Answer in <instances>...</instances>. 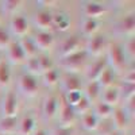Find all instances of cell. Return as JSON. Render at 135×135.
<instances>
[{"label": "cell", "instance_id": "19", "mask_svg": "<svg viewBox=\"0 0 135 135\" xmlns=\"http://www.w3.org/2000/svg\"><path fill=\"white\" fill-rule=\"evenodd\" d=\"M112 122H114V126L116 130H126L130 123H131V118L126 114V111L123 109L122 107H115L114 108V112H112V116H111Z\"/></svg>", "mask_w": 135, "mask_h": 135}, {"label": "cell", "instance_id": "35", "mask_svg": "<svg viewBox=\"0 0 135 135\" xmlns=\"http://www.w3.org/2000/svg\"><path fill=\"white\" fill-rule=\"evenodd\" d=\"M84 96L83 91H74V92H68V93H62V97L65 99V101L70 107H76V104L81 100V97Z\"/></svg>", "mask_w": 135, "mask_h": 135}, {"label": "cell", "instance_id": "33", "mask_svg": "<svg viewBox=\"0 0 135 135\" xmlns=\"http://www.w3.org/2000/svg\"><path fill=\"white\" fill-rule=\"evenodd\" d=\"M115 130V126H114V122H112V119H104V120H100L99 122V126L95 130L97 134L96 135H107L109 134L111 131Z\"/></svg>", "mask_w": 135, "mask_h": 135}, {"label": "cell", "instance_id": "9", "mask_svg": "<svg viewBox=\"0 0 135 135\" xmlns=\"http://www.w3.org/2000/svg\"><path fill=\"white\" fill-rule=\"evenodd\" d=\"M60 85L62 88L64 93L74 92V91H83V80L77 73H65L61 76Z\"/></svg>", "mask_w": 135, "mask_h": 135}, {"label": "cell", "instance_id": "30", "mask_svg": "<svg viewBox=\"0 0 135 135\" xmlns=\"http://www.w3.org/2000/svg\"><path fill=\"white\" fill-rule=\"evenodd\" d=\"M25 69H26L25 73H28L31 76H35V77L42 76V73H43L37 55H35V57H31V58H27L25 61Z\"/></svg>", "mask_w": 135, "mask_h": 135}, {"label": "cell", "instance_id": "1", "mask_svg": "<svg viewBox=\"0 0 135 135\" xmlns=\"http://www.w3.org/2000/svg\"><path fill=\"white\" fill-rule=\"evenodd\" d=\"M105 60L107 65L111 66L116 73L127 68V55L123 49V45L119 42H108L105 49Z\"/></svg>", "mask_w": 135, "mask_h": 135}, {"label": "cell", "instance_id": "24", "mask_svg": "<svg viewBox=\"0 0 135 135\" xmlns=\"http://www.w3.org/2000/svg\"><path fill=\"white\" fill-rule=\"evenodd\" d=\"M18 132V116L0 118V134L12 135Z\"/></svg>", "mask_w": 135, "mask_h": 135}, {"label": "cell", "instance_id": "31", "mask_svg": "<svg viewBox=\"0 0 135 135\" xmlns=\"http://www.w3.org/2000/svg\"><path fill=\"white\" fill-rule=\"evenodd\" d=\"M11 77H12V72H11V65L2 60L0 62V86H7L11 83Z\"/></svg>", "mask_w": 135, "mask_h": 135}, {"label": "cell", "instance_id": "8", "mask_svg": "<svg viewBox=\"0 0 135 135\" xmlns=\"http://www.w3.org/2000/svg\"><path fill=\"white\" fill-rule=\"evenodd\" d=\"M78 50H81V37L78 35H70L65 38L58 46V57L62 58V57H66L69 54H73Z\"/></svg>", "mask_w": 135, "mask_h": 135}, {"label": "cell", "instance_id": "28", "mask_svg": "<svg viewBox=\"0 0 135 135\" xmlns=\"http://www.w3.org/2000/svg\"><path fill=\"white\" fill-rule=\"evenodd\" d=\"M22 4L23 3H22L20 0H6V2L0 3V11H2V14H4V15L12 16V15L18 14V11L22 7Z\"/></svg>", "mask_w": 135, "mask_h": 135}, {"label": "cell", "instance_id": "43", "mask_svg": "<svg viewBox=\"0 0 135 135\" xmlns=\"http://www.w3.org/2000/svg\"><path fill=\"white\" fill-rule=\"evenodd\" d=\"M84 135H96V134H92V132H86V134H84Z\"/></svg>", "mask_w": 135, "mask_h": 135}, {"label": "cell", "instance_id": "41", "mask_svg": "<svg viewBox=\"0 0 135 135\" xmlns=\"http://www.w3.org/2000/svg\"><path fill=\"white\" fill-rule=\"evenodd\" d=\"M31 135H49V132H47L46 130H45V128H38V130L35 128Z\"/></svg>", "mask_w": 135, "mask_h": 135}, {"label": "cell", "instance_id": "34", "mask_svg": "<svg viewBox=\"0 0 135 135\" xmlns=\"http://www.w3.org/2000/svg\"><path fill=\"white\" fill-rule=\"evenodd\" d=\"M73 109L76 112V115H84V114H86V112H89L92 109V103L85 96H83L81 100L76 104V107H73Z\"/></svg>", "mask_w": 135, "mask_h": 135}, {"label": "cell", "instance_id": "6", "mask_svg": "<svg viewBox=\"0 0 135 135\" xmlns=\"http://www.w3.org/2000/svg\"><path fill=\"white\" fill-rule=\"evenodd\" d=\"M30 28V23H28V19L22 15V14H15L11 16L9 19V30L8 32L11 35H15L19 38H23L27 35Z\"/></svg>", "mask_w": 135, "mask_h": 135}, {"label": "cell", "instance_id": "20", "mask_svg": "<svg viewBox=\"0 0 135 135\" xmlns=\"http://www.w3.org/2000/svg\"><path fill=\"white\" fill-rule=\"evenodd\" d=\"M100 100L104 101L105 104H108V105H111V107H118L119 101H120V93H119L118 85L108 86V88H103V89H101Z\"/></svg>", "mask_w": 135, "mask_h": 135}, {"label": "cell", "instance_id": "45", "mask_svg": "<svg viewBox=\"0 0 135 135\" xmlns=\"http://www.w3.org/2000/svg\"><path fill=\"white\" fill-rule=\"evenodd\" d=\"M0 15H2V11H0Z\"/></svg>", "mask_w": 135, "mask_h": 135}, {"label": "cell", "instance_id": "27", "mask_svg": "<svg viewBox=\"0 0 135 135\" xmlns=\"http://www.w3.org/2000/svg\"><path fill=\"white\" fill-rule=\"evenodd\" d=\"M19 45H20V47L23 49L25 54H26V57L27 58H31V57H35V55L38 54V49L35 46V43H34V39L32 37H23V38H20L19 41Z\"/></svg>", "mask_w": 135, "mask_h": 135}, {"label": "cell", "instance_id": "2", "mask_svg": "<svg viewBox=\"0 0 135 135\" xmlns=\"http://www.w3.org/2000/svg\"><path fill=\"white\" fill-rule=\"evenodd\" d=\"M88 58H89V55L86 54L85 49H81L73 54H69L66 57L60 58L58 65H60V69L65 70L66 73H77L83 68L85 69V64H86Z\"/></svg>", "mask_w": 135, "mask_h": 135}, {"label": "cell", "instance_id": "13", "mask_svg": "<svg viewBox=\"0 0 135 135\" xmlns=\"http://www.w3.org/2000/svg\"><path fill=\"white\" fill-rule=\"evenodd\" d=\"M105 66H107L105 57H97L93 62L85 66V78L88 81H96Z\"/></svg>", "mask_w": 135, "mask_h": 135}, {"label": "cell", "instance_id": "29", "mask_svg": "<svg viewBox=\"0 0 135 135\" xmlns=\"http://www.w3.org/2000/svg\"><path fill=\"white\" fill-rule=\"evenodd\" d=\"M99 27H100V23L97 19H92V18H85L83 20V26H81V30H83V34L85 37H92L95 34H97L99 31Z\"/></svg>", "mask_w": 135, "mask_h": 135}, {"label": "cell", "instance_id": "21", "mask_svg": "<svg viewBox=\"0 0 135 135\" xmlns=\"http://www.w3.org/2000/svg\"><path fill=\"white\" fill-rule=\"evenodd\" d=\"M116 81H118V73L112 69L111 66H108V65L104 68V70L101 72V74L97 78V83L100 84L101 88L114 86Z\"/></svg>", "mask_w": 135, "mask_h": 135}, {"label": "cell", "instance_id": "32", "mask_svg": "<svg viewBox=\"0 0 135 135\" xmlns=\"http://www.w3.org/2000/svg\"><path fill=\"white\" fill-rule=\"evenodd\" d=\"M119 88V93H120V100L126 101L130 97L135 96V84H128V83H123L120 81V85H118Z\"/></svg>", "mask_w": 135, "mask_h": 135}, {"label": "cell", "instance_id": "46", "mask_svg": "<svg viewBox=\"0 0 135 135\" xmlns=\"http://www.w3.org/2000/svg\"><path fill=\"white\" fill-rule=\"evenodd\" d=\"M0 135H2V134H0Z\"/></svg>", "mask_w": 135, "mask_h": 135}, {"label": "cell", "instance_id": "23", "mask_svg": "<svg viewBox=\"0 0 135 135\" xmlns=\"http://www.w3.org/2000/svg\"><path fill=\"white\" fill-rule=\"evenodd\" d=\"M61 69L60 68H51V69L46 70L45 73H42V83L43 85H46L49 88H53L57 84H60V80H61Z\"/></svg>", "mask_w": 135, "mask_h": 135}, {"label": "cell", "instance_id": "4", "mask_svg": "<svg viewBox=\"0 0 135 135\" xmlns=\"http://www.w3.org/2000/svg\"><path fill=\"white\" fill-rule=\"evenodd\" d=\"M39 89V81L38 77L31 76L28 73L20 74L18 78V91L20 95H23L25 97H34L37 95Z\"/></svg>", "mask_w": 135, "mask_h": 135}, {"label": "cell", "instance_id": "26", "mask_svg": "<svg viewBox=\"0 0 135 135\" xmlns=\"http://www.w3.org/2000/svg\"><path fill=\"white\" fill-rule=\"evenodd\" d=\"M99 118L95 115V112L91 109L86 114L81 115V127L86 131V132H92L97 128L99 126Z\"/></svg>", "mask_w": 135, "mask_h": 135}, {"label": "cell", "instance_id": "36", "mask_svg": "<svg viewBox=\"0 0 135 135\" xmlns=\"http://www.w3.org/2000/svg\"><path fill=\"white\" fill-rule=\"evenodd\" d=\"M123 49H124V53L127 55V60H132L135 57V38H134V35L128 37L127 42L123 45Z\"/></svg>", "mask_w": 135, "mask_h": 135}, {"label": "cell", "instance_id": "3", "mask_svg": "<svg viewBox=\"0 0 135 135\" xmlns=\"http://www.w3.org/2000/svg\"><path fill=\"white\" fill-rule=\"evenodd\" d=\"M108 46V39L104 34H95L89 37L85 43V51L89 57H101V54L105 51Z\"/></svg>", "mask_w": 135, "mask_h": 135}, {"label": "cell", "instance_id": "16", "mask_svg": "<svg viewBox=\"0 0 135 135\" xmlns=\"http://www.w3.org/2000/svg\"><path fill=\"white\" fill-rule=\"evenodd\" d=\"M34 39V43H35V46L38 50H49L53 43H54V37L53 34L46 31V30H38L35 32V35L32 37Z\"/></svg>", "mask_w": 135, "mask_h": 135}, {"label": "cell", "instance_id": "7", "mask_svg": "<svg viewBox=\"0 0 135 135\" xmlns=\"http://www.w3.org/2000/svg\"><path fill=\"white\" fill-rule=\"evenodd\" d=\"M58 105H60V96L57 95H49L45 97L42 103V118L45 122H49L57 116L58 112Z\"/></svg>", "mask_w": 135, "mask_h": 135}, {"label": "cell", "instance_id": "40", "mask_svg": "<svg viewBox=\"0 0 135 135\" xmlns=\"http://www.w3.org/2000/svg\"><path fill=\"white\" fill-rule=\"evenodd\" d=\"M124 103V105H123L122 108L126 111V114L132 119V116H134V112H135V96H132V97H130L128 100H126V101H123Z\"/></svg>", "mask_w": 135, "mask_h": 135}, {"label": "cell", "instance_id": "42", "mask_svg": "<svg viewBox=\"0 0 135 135\" xmlns=\"http://www.w3.org/2000/svg\"><path fill=\"white\" fill-rule=\"evenodd\" d=\"M107 135H124V132H123V131H120V130H114V131H111L109 134H107Z\"/></svg>", "mask_w": 135, "mask_h": 135}, {"label": "cell", "instance_id": "12", "mask_svg": "<svg viewBox=\"0 0 135 135\" xmlns=\"http://www.w3.org/2000/svg\"><path fill=\"white\" fill-rule=\"evenodd\" d=\"M6 50H7V58H8L7 62L8 64L20 65V64H25V61L27 60L23 49L19 45V41H11V43L8 45V47Z\"/></svg>", "mask_w": 135, "mask_h": 135}, {"label": "cell", "instance_id": "18", "mask_svg": "<svg viewBox=\"0 0 135 135\" xmlns=\"http://www.w3.org/2000/svg\"><path fill=\"white\" fill-rule=\"evenodd\" d=\"M35 130V116L32 112H26L20 119H18V132L20 135H31Z\"/></svg>", "mask_w": 135, "mask_h": 135}, {"label": "cell", "instance_id": "44", "mask_svg": "<svg viewBox=\"0 0 135 135\" xmlns=\"http://www.w3.org/2000/svg\"><path fill=\"white\" fill-rule=\"evenodd\" d=\"M0 62H2V55H0Z\"/></svg>", "mask_w": 135, "mask_h": 135}, {"label": "cell", "instance_id": "25", "mask_svg": "<svg viewBox=\"0 0 135 135\" xmlns=\"http://www.w3.org/2000/svg\"><path fill=\"white\" fill-rule=\"evenodd\" d=\"M114 108L115 107H111L108 104H105L104 101H96L93 104V108L92 111L95 112V115L99 118V120H104V119H109L112 116V112H114Z\"/></svg>", "mask_w": 135, "mask_h": 135}, {"label": "cell", "instance_id": "22", "mask_svg": "<svg viewBox=\"0 0 135 135\" xmlns=\"http://www.w3.org/2000/svg\"><path fill=\"white\" fill-rule=\"evenodd\" d=\"M101 89H103V88L100 86V84L97 83V80L96 81H88L86 85H85V88H84V91H83V93H84V96L89 101H91L92 105H93L96 101L100 100Z\"/></svg>", "mask_w": 135, "mask_h": 135}, {"label": "cell", "instance_id": "37", "mask_svg": "<svg viewBox=\"0 0 135 135\" xmlns=\"http://www.w3.org/2000/svg\"><path fill=\"white\" fill-rule=\"evenodd\" d=\"M37 57H38V61L41 64V68H42L43 73L46 70H49V69H51V68H54V62L47 54H37Z\"/></svg>", "mask_w": 135, "mask_h": 135}, {"label": "cell", "instance_id": "14", "mask_svg": "<svg viewBox=\"0 0 135 135\" xmlns=\"http://www.w3.org/2000/svg\"><path fill=\"white\" fill-rule=\"evenodd\" d=\"M83 14L85 15V18H92V19H99L100 16H103L104 14H107V6H104L103 3L99 2H84L83 6Z\"/></svg>", "mask_w": 135, "mask_h": 135}, {"label": "cell", "instance_id": "39", "mask_svg": "<svg viewBox=\"0 0 135 135\" xmlns=\"http://www.w3.org/2000/svg\"><path fill=\"white\" fill-rule=\"evenodd\" d=\"M11 43V34L6 28H0V50L7 49Z\"/></svg>", "mask_w": 135, "mask_h": 135}, {"label": "cell", "instance_id": "17", "mask_svg": "<svg viewBox=\"0 0 135 135\" xmlns=\"http://www.w3.org/2000/svg\"><path fill=\"white\" fill-rule=\"evenodd\" d=\"M70 25H72V19L68 12H65V11H55V12H53L51 27H54L58 31H68L70 28Z\"/></svg>", "mask_w": 135, "mask_h": 135}, {"label": "cell", "instance_id": "15", "mask_svg": "<svg viewBox=\"0 0 135 135\" xmlns=\"http://www.w3.org/2000/svg\"><path fill=\"white\" fill-rule=\"evenodd\" d=\"M51 19H53V12L49 8H41L35 14L32 15V23L39 30H46L51 27Z\"/></svg>", "mask_w": 135, "mask_h": 135}, {"label": "cell", "instance_id": "11", "mask_svg": "<svg viewBox=\"0 0 135 135\" xmlns=\"http://www.w3.org/2000/svg\"><path fill=\"white\" fill-rule=\"evenodd\" d=\"M57 116H58V120L62 126H72V123L76 119V112H74L73 107H70L66 103L65 99L62 97V95L60 96V105H58Z\"/></svg>", "mask_w": 135, "mask_h": 135}, {"label": "cell", "instance_id": "38", "mask_svg": "<svg viewBox=\"0 0 135 135\" xmlns=\"http://www.w3.org/2000/svg\"><path fill=\"white\" fill-rule=\"evenodd\" d=\"M49 135H74V127L73 126H57Z\"/></svg>", "mask_w": 135, "mask_h": 135}, {"label": "cell", "instance_id": "5", "mask_svg": "<svg viewBox=\"0 0 135 135\" xmlns=\"http://www.w3.org/2000/svg\"><path fill=\"white\" fill-rule=\"evenodd\" d=\"M19 108V99L18 95L14 91H7L2 100H0V114L2 118H8V116H16Z\"/></svg>", "mask_w": 135, "mask_h": 135}, {"label": "cell", "instance_id": "10", "mask_svg": "<svg viewBox=\"0 0 135 135\" xmlns=\"http://www.w3.org/2000/svg\"><path fill=\"white\" fill-rule=\"evenodd\" d=\"M114 30H115V32L118 34V35L132 37L134 30H135V15L134 14H128L126 16H123L122 19H119L116 22Z\"/></svg>", "mask_w": 135, "mask_h": 135}]
</instances>
